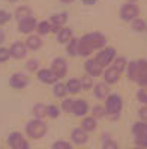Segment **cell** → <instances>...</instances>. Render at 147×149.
<instances>
[{
  "instance_id": "cell-1",
  "label": "cell",
  "mask_w": 147,
  "mask_h": 149,
  "mask_svg": "<svg viewBox=\"0 0 147 149\" xmlns=\"http://www.w3.org/2000/svg\"><path fill=\"white\" fill-rule=\"evenodd\" d=\"M123 107V100L122 96L113 93V95H108L107 96V101H105V113L110 119H117L120 111H122Z\"/></svg>"
},
{
  "instance_id": "cell-2",
  "label": "cell",
  "mask_w": 147,
  "mask_h": 149,
  "mask_svg": "<svg viewBox=\"0 0 147 149\" xmlns=\"http://www.w3.org/2000/svg\"><path fill=\"white\" fill-rule=\"evenodd\" d=\"M47 131H48L47 124L42 119H32V120L27 122V125H26V134L33 140L42 139L47 134Z\"/></svg>"
},
{
  "instance_id": "cell-3",
  "label": "cell",
  "mask_w": 147,
  "mask_h": 149,
  "mask_svg": "<svg viewBox=\"0 0 147 149\" xmlns=\"http://www.w3.org/2000/svg\"><path fill=\"white\" fill-rule=\"evenodd\" d=\"M8 145L11 149H30V145L20 131H12L8 136Z\"/></svg>"
},
{
  "instance_id": "cell-4",
  "label": "cell",
  "mask_w": 147,
  "mask_h": 149,
  "mask_svg": "<svg viewBox=\"0 0 147 149\" xmlns=\"http://www.w3.org/2000/svg\"><path fill=\"white\" fill-rule=\"evenodd\" d=\"M116 57V48L113 47H105V48H101V51L96 54V57H95V60L104 68V66H108L111 62L114 60Z\"/></svg>"
},
{
  "instance_id": "cell-5",
  "label": "cell",
  "mask_w": 147,
  "mask_h": 149,
  "mask_svg": "<svg viewBox=\"0 0 147 149\" xmlns=\"http://www.w3.org/2000/svg\"><path fill=\"white\" fill-rule=\"evenodd\" d=\"M138 12H140L138 6L135 3L128 2L122 6V9H120V17H122L123 21H134L135 18H138Z\"/></svg>"
},
{
  "instance_id": "cell-6",
  "label": "cell",
  "mask_w": 147,
  "mask_h": 149,
  "mask_svg": "<svg viewBox=\"0 0 147 149\" xmlns=\"http://www.w3.org/2000/svg\"><path fill=\"white\" fill-rule=\"evenodd\" d=\"M84 39L89 42V45L92 47V50H96V48H104L107 44V38L104 36L102 33L99 32H92V33H87L84 36Z\"/></svg>"
},
{
  "instance_id": "cell-7",
  "label": "cell",
  "mask_w": 147,
  "mask_h": 149,
  "mask_svg": "<svg viewBox=\"0 0 147 149\" xmlns=\"http://www.w3.org/2000/svg\"><path fill=\"white\" fill-rule=\"evenodd\" d=\"M51 71L54 72V75L57 78H62L66 75V71H68V63L63 57H56L51 63Z\"/></svg>"
},
{
  "instance_id": "cell-8",
  "label": "cell",
  "mask_w": 147,
  "mask_h": 149,
  "mask_svg": "<svg viewBox=\"0 0 147 149\" xmlns=\"http://www.w3.org/2000/svg\"><path fill=\"white\" fill-rule=\"evenodd\" d=\"M27 47H26L24 42H14L11 48H9V53H11V57L17 59V60H21L27 56Z\"/></svg>"
},
{
  "instance_id": "cell-9",
  "label": "cell",
  "mask_w": 147,
  "mask_h": 149,
  "mask_svg": "<svg viewBox=\"0 0 147 149\" xmlns=\"http://www.w3.org/2000/svg\"><path fill=\"white\" fill-rule=\"evenodd\" d=\"M9 84L14 87V89H24L26 86L29 84V77L23 74V72H15L11 75V80H9Z\"/></svg>"
},
{
  "instance_id": "cell-10",
  "label": "cell",
  "mask_w": 147,
  "mask_h": 149,
  "mask_svg": "<svg viewBox=\"0 0 147 149\" xmlns=\"http://www.w3.org/2000/svg\"><path fill=\"white\" fill-rule=\"evenodd\" d=\"M66 21H68V14L66 12H57V14H54L53 17H51V21H50L51 23V32L57 33L66 24Z\"/></svg>"
},
{
  "instance_id": "cell-11",
  "label": "cell",
  "mask_w": 147,
  "mask_h": 149,
  "mask_svg": "<svg viewBox=\"0 0 147 149\" xmlns=\"http://www.w3.org/2000/svg\"><path fill=\"white\" fill-rule=\"evenodd\" d=\"M36 18L32 17V18H27V20H23V21H18V32L20 33H24V35H30L33 33V30H36Z\"/></svg>"
},
{
  "instance_id": "cell-12",
  "label": "cell",
  "mask_w": 147,
  "mask_h": 149,
  "mask_svg": "<svg viewBox=\"0 0 147 149\" xmlns=\"http://www.w3.org/2000/svg\"><path fill=\"white\" fill-rule=\"evenodd\" d=\"M72 113L75 116H86L89 113V104L86 100H74V107H72Z\"/></svg>"
},
{
  "instance_id": "cell-13",
  "label": "cell",
  "mask_w": 147,
  "mask_h": 149,
  "mask_svg": "<svg viewBox=\"0 0 147 149\" xmlns=\"http://www.w3.org/2000/svg\"><path fill=\"white\" fill-rule=\"evenodd\" d=\"M38 78H39L41 83H45V84H54V83H57V80H59L51 69H45V68H44V69H39V71H38Z\"/></svg>"
},
{
  "instance_id": "cell-14",
  "label": "cell",
  "mask_w": 147,
  "mask_h": 149,
  "mask_svg": "<svg viewBox=\"0 0 147 149\" xmlns=\"http://www.w3.org/2000/svg\"><path fill=\"white\" fill-rule=\"evenodd\" d=\"M86 72H87V75L90 77H98L102 74V66L96 62L95 59H87V62H86Z\"/></svg>"
},
{
  "instance_id": "cell-15",
  "label": "cell",
  "mask_w": 147,
  "mask_h": 149,
  "mask_svg": "<svg viewBox=\"0 0 147 149\" xmlns=\"http://www.w3.org/2000/svg\"><path fill=\"white\" fill-rule=\"evenodd\" d=\"M120 75H122V72H120L117 68L110 66L108 69H105V72H104V80H105L107 84H114L120 80Z\"/></svg>"
},
{
  "instance_id": "cell-16",
  "label": "cell",
  "mask_w": 147,
  "mask_h": 149,
  "mask_svg": "<svg viewBox=\"0 0 147 149\" xmlns=\"http://www.w3.org/2000/svg\"><path fill=\"white\" fill-rule=\"evenodd\" d=\"M71 139H72V142L75 145H84V143H87V140H89V136L87 133L83 130V128H75L72 131V134H71Z\"/></svg>"
},
{
  "instance_id": "cell-17",
  "label": "cell",
  "mask_w": 147,
  "mask_h": 149,
  "mask_svg": "<svg viewBox=\"0 0 147 149\" xmlns=\"http://www.w3.org/2000/svg\"><path fill=\"white\" fill-rule=\"evenodd\" d=\"M26 47H27V50H33L36 51L42 47V38L39 36V35H29V38L26 39Z\"/></svg>"
},
{
  "instance_id": "cell-18",
  "label": "cell",
  "mask_w": 147,
  "mask_h": 149,
  "mask_svg": "<svg viewBox=\"0 0 147 149\" xmlns=\"http://www.w3.org/2000/svg\"><path fill=\"white\" fill-rule=\"evenodd\" d=\"M14 17L18 21H23V20H27V18H32L33 17V14H32V9L29 6H24V5H21V6H18L15 9V12H14Z\"/></svg>"
},
{
  "instance_id": "cell-19",
  "label": "cell",
  "mask_w": 147,
  "mask_h": 149,
  "mask_svg": "<svg viewBox=\"0 0 147 149\" xmlns=\"http://www.w3.org/2000/svg\"><path fill=\"white\" fill-rule=\"evenodd\" d=\"M93 92H95V96H96V98L104 100V98H107V96L110 95V87H108V84L105 81H104V83H98V84H95Z\"/></svg>"
},
{
  "instance_id": "cell-20",
  "label": "cell",
  "mask_w": 147,
  "mask_h": 149,
  "mask_svg": "<svg viewBox=\"0 0 147 149\" xmlns=\"http://www.w3.org/2000/svg\"><path fill=\"white\" fill-rule=\"evenodd\" d=\"M72 38H74V32L69 27H62L57 32V39H59L60 44H68Z\"/></svg>"
},
{
  "instance_id": "cell-21",
  "label": "cell",
  "mask_w": 147,
  "mask_h": 149,
  "mask_svg": "<svg viewBox=\"0 0 147 149\" xmlns=\"http://www.w3.org/2000/svg\"><path fill=\"white\" fill-rule=\"evenodd\" d=\"M126 72H128V78L131 81H137L138 80V77H140V69H138L137 60L135 62H129L126 65Z\"/></svg>"
},
{
  "instance_id": "cell-22",
  "label": "cell",
  "mask_w": 147,
  "mask_h": 149,
  "mask_svg": "<svg viewBox=\"0 0 147 149\" xmlns=\"http://www.w3.org/2000/svg\"><path fill=\"white\" fill-rule=\"evenodd\" d=\"M92 51H93L92 47L89 45V42L84 39V36H83L81 39H78V56L87 57V56H90Z\"/></svg>"
},
{
  "instance_id": "cell-23",
  "label": "cell",
  "mask_w": 147,
  "mask_h": 149,
  "mask_svg": "<svg viewBox=\"0 0 147 149\" xmlns=\"http://www.w3.org/2000/svg\"><path fill=\"white\" fill-rule=\"evenodd\" d=\"M65 87H66L68 93H78L81 91V84H80L78 78H69L65 84Z\"/></svg>"
},
{
  "instance_id": "cell-24",
  "label": "cell",
  "mask_w": 147,
  "mask_h": 149,
  "mask_svg": "<svg viewBox=\"0 0 147 149\" xmlns=\"http://www.w3.org/2000/svg\"><path fill=\"white\" fill-rule=\"evenodd\" d=\"M81 128L86 131V133H93L96 130V119L89 116V118H84L81 122Z\"/></svg>"
},
{
  "instance_id": "cell-25",
  "label": "cell",
  "mask_w": 147,
  "mask_h": 149,
  "mask_svg": "<svg viewBox=\"0 0 147 149\" xmlns=\"http://www.w3.org/2000/svg\"><path fill=\"white\" fill-rule=\"evenodd\" d=\"M134 134L135 137H140V136H147V122H143V120H138L134 124Z\"/></svg>"
},
{
  "instance_id": "cell-26",
  "label": "cell",
  "mask_w": 147,
  "mask_h": 149,
  "mask_svg": "<svg viewBox=\"0 0 147 149\" xmlns=\"http://www.w3.org/2000/svg\"><path fill=\"white\" fill-rule=\"evenodd\" d=\"M32 113H33L35 119L45 118L47 116V106H45V104H36V106L32 109Z\"/></svg>"
},
{
  "instance_id": "cell-27",
  "label": "cell",
  "mask_w": 147,
  "mask_h": 149,
  "mask_svg": "<svg viewBox=\"0 0 147 149\" xmlns=\"http://www.w3.org/2000/svg\"><path fill=\"white\" fill-rule=\"evenodd\" d=\"M66 51H68V54L72 56V57L78 54V39L72 38L71 41H69V42L66 44Z\"/></svg>"
},
{
  "instance_id": "cell-28",
  "label": "cell",
  "mask_w": 147,
  "mask_h": 149,
  "mask_svg": "<svg viewBox=\"0 0 147 149\" xmlns=\"http://www.w3.org/2000/svg\"><path fill=\"white\" fill-rule=\"evenodd\" d=\"M36 30L39 33V36H44V35L51 33V23L50 21H39L36 24Z\"/></svg>"
},
{
  "instance_id": "cell-29",
  "label": "cell",
  "mask_w": 147,
  "mask_h": 149,
  "mask_svg": "<svg viewBox=\"0 0 147 149\" xmlns=\"http://www.w3.org/2000/svg\"><path fill=\"white\" fill-rule=\"evenodd\" d=\"M53 93L56 98H65V95L68 93L66 92V87L63 83H54V87H53Z\"/></svg>"
},
{
  "instance_id": "cell-30",
  "label": "cell",
  "mask_w": 147,
  "mask_h": 149,
  "mask_svg": "<svg viewBox=\"0 0 147 149\" xmlns=\"http://www.w3.org/2000/svg\"><path fill=\"white\" fill-rule=\"evenodd\" d=\"M102 149H119V145L114 142V140H111L110 136L104 134L102 136Z\"/></svg>"
},
{
  "instance_id": "cell-31",
  "label": "cell",
  "mask_w": 147,
  "mask_h": 149,
  "mask_svg": "<svg viewBox=\"0 0 147 149\" xmlns=\"http://www.w3.org/2000/svg\"><path fill=\"white\" fill-rule=\"evenodd\" d=\"M146 27H147V23H146L143 18H135L134 23H132V29H134V32H137V33L146 32Z\"/></svg>"
},
{
  "instance_id": "cell-32",
  "label": "cell",
  "mask_w": 147,
  "mask_h": 149,
  "mask_svg": "<svg viewBox=\"0 0 147 149\" xmlns=\"http://www.w3.org/2000/svg\"><path fill=\"white\" fill-rule=\"evenodd\" d=\"M80 84H81V89L83 91H90L92 87H93V78L90 75H83L81 77V80H80Z\"/></svg>"
},
{
  "instance_id": "cell-33",
  "label": "cell",
  "mask_w": 147,
  "mask_h": 149,
  "mask_svg": "<svg viewBox=\"0 0 147 149\" xmlns=\"http://www.w3.org/2000/svg\"><path fill=\"white\" fill-rule=\"evenodd\" d=\"M107 113H105V107H102V106H93V109H92V118H95V119H101V118H104Z\"/></svg>"
},
{
  "instance_id": "cell-34",
  "label": "cell",
  "mask_w": 147,
  "mask_h": 149,
  "mask_svg": "<svg viewBox=\"0 0 147 149\" xmlns=\"http://www.w3.org/2000/svg\"><path fill=\"white\" fill-rule=\"evenodd\" d=\"M47 116L51 118V119H56L60 116V109L54 104H51V106H47Z\"/></svg>"
},
{
  "instance_id": "cell-35",
  "label": "cell",
  "mask_w": 147,
  "mask_h": 149,
  "mask_svg": "<svg viewBox=\"0 0 147 149\" xmlns=\"http://www.w3.org/2000/svg\"><path fill=\"white\" fill-rule=\"evenodd\" d=\"M113 62H114V65H113V66H114V68H117L120 72H123L125 69H126L128 62H126V59H125V57H114Z\"/></svg>"
},
{
  "instance_id": "cell-36",
  "label": "cell",
  "mask_w": 147,
  "mask_h": 149,
  "mask_svg": "<svg viewBox=\"0 0 147 149\" xmlns=\"http://www.w3.org/2000/svg\"><path fill=\"white\" fill-rule=\"evenodd\" d=\"M11 18H12V15L9 12L5 11V9H0V26L8 24V23L11 21Z\"/></svg>"
},
{
  "instance_id": "cell-37",
  "label": "cell",
  "mask_w": 147,
  "mask_h": 149,
  "mask_svg": "<svg viewBox=\"0 0 147 149\" xmlns=\"http://www.w3.org/2000/svg\"><path fill=\"white\" fill-rule=\"evenodd\" d=\"M51 148L53 149H72V145L69 142H65V140H57V142L53 143Z\"/></svg>"
},
{
  "instance_id": "cell-38",
  "label": "cell",
  "mask_w": 147,
  "mask_h": 149,
  "mask_svg": "<svg viewBox=\"0 0 147 149\" xmlns=\"http://www.w3.org/2000/svg\"><path fill=\"white\" fill-rule=\"evenodd\" d=\"M11 57V53H9V48L6 47H0V63H5L8 62Z\"/></svg>"
},
{
  "instance_id": "cell-39",
  "label": "cell",
  "mask_w": 147,
  "mask_h": 149,
  "mask_svg": "<svg viewBox=\"0 0 147 149\" xmlns=\"http://www.w3.org/2000/svg\"><path fill=\"white\" fill-rule=\"evenodd\" d=\"M137 100L141 104H144V106H147V89L146 87H143V89H140L137 92Z\"/></svg>"
},
{
  "instance_id": "cell-40",
  "label": "cell",
  "mask_w": 147,
  "mask_h": 149,
  "mask_svg": "<svg viewBox=\"0 0 147 149\" xmlns=\"http://www.w3.org/2000/svg\"><path fill=\"white\" fill-rule=\"evenodd\" d=\"M72 107H74V100H72V98H63V101H62V109L69 113V111H72Z\"/></svg>"
},
{
  "instance_id": "cell-41",
  "label": "cell",
  "mask_w": 147,
  "mask_h": 149,
  "mask_svg": "<svg viewBox=\"0 0 147 149\" xmlns=\"http://www.w3.org/2000/svg\"><path fill=\"white\" fill-rule=\"evenodd\" d=\"M26 68H27V71H30V72L38 71V68H39V62H38L36 59H30L29 62H27V65H26Z\"/></svg>"
},
{
  "instance_id": "cell-42",
  "label": "cell",
  "mask_w": 147,
  "mask_h": 149,
  "mask_svg": "<svg viewBox=\"0 0 147 149\" xmlns=\"http://www.w3.org/2000/svg\"><path fill=\"white\" fill-rule=\"evenodd\" d=\"M135 143H137V148H147V136H140V137H137L135 139Z\"/></svg>"
},
{
  "instance_id": "cell-43",
  "label": "cell",
  "mask_w": 147,
  "mask_h": 149,
  "mask_svg": "<svg viewBox=\"0 0 147 149\" xmlns=\"http://www.w3.org/2000/svg\"><path fill=\"white\" fill-rule=\"evenodd\" d=\"M137 83L140 84L141 87H147V71H146V72H143V74H140V77H138Z\"/></svg>"
},
{
  "instance_id": "cell-44",
  "label": "cell",
  "mask_w": 147,
  "mask_h": 149,
  "mask_svg": "<svg viewBox=\"0 0 147 149\" xmlns=\"http://www.w3.org/2000/svg\"><path fill=\"white\" fill-rule=\"evenodd\" d=\"M138 118H140V120L143 122H147V106L141 107L140 110H138Z\"/></svg>"
},
{
  "instance_id": "cell-45",
  "label": "cell",
  "mask_w": 147,
  "mask_h": 149,
  "mask_svg": "<svg viewBox=\"0 0 147 149\" xmlns=\"http://www.w3.org/2000/svg\"><path fill=\"white\" fill-rule=\"evenodd\" d=\"M6 41V33H5V30L3 29H0V45Z\"/></svg>"
},
{
  "instance_id": "cell-46",
  "label": "cell",
  "mask_w": 147,
  "mask_h": 149,
  "mask_svg": "<svg viewBox=\"0 0 147 149\" xmlns=\"http://www.w3.org/2000/svg\"><path fill=\"white\" fill-rule=\"evenodd\" d=\"M81 2L84 3V5H87V6H92V5H95L98 2V0H81Z\"/></svg>"
},
{
  "instance_id": "cell-47",
  "label": "cell",
  "mask_w": 147,
  "mask_h": 149,
  "mask_svg": "<svg viewBox=\"0 0 147 149\" xmlns=\"http://www.w3.org/2000/svg\"><path fill=\"white\" fill-rule=\"evenodd\" d=\"M60 2H63V3H68V5H69V3H74V0H60Z\"/></svg>"
},
{
  "instance_id": "cell-48",
  "label": "cell",
  "mask_w": 147,
  "mask_h": 149,
  "mask_svg": "<svg viewBox=\"0 0 147 149\" xmlns=\"http://www.w3.org/2000/svg\"><path fill=\"white\" fill-rule=\"evenodd\" d=\"M6 2H9V3H15L17 0H6Z\"/></svg>"
},
{
  "instance_id": "cell-49",
  "label": "cell",
  "mask_w": 147,
  "mask_h": 149,
  "mask_svg": "<svg viewBox=\"0 0 147 149\" xmlns=\"http://www.w3.org/2000/svg\"><path fill=\"white\" fill-rule=\"evenodd\" d=\"M128 2H131V3H134V2H137V0H128Z\"/></svg>"
},
{
  "instance_id": "cell-50",
  "label": "cell",
  "mask_w": 147,
  "mask_h": 149,
  "mask_svg": "<svg viewBox=\"0 0 147 149\" xmlns=\"http://www.w3.org/2000/svg\"><path fill=\"white\" fill-rule=\"evenodd\" d=\"M134 149H140V148H134Z\"/></svg>"
},
{
  "instance_id": "cell-51",
  "label": "cell",
  "mask_w": 147,
  "mask_h": 149,
  "mask_svg": "<svg viewBox=\"0 0 147 149\" xmlns=\"http://www.w3.org/2000/svg\"><path fill=\"white\" fill-rule=\"evenodd\" d=\"M146 32H147V27H146Z\"/></svg>"
},
{
  "instance_id": "cell-52",
  "label": "cell",
  "mask_w": 147,
  "mask_h": 149,
  "mask_svg": "<svg viewBox=\"0 0 147 149\" xmlns=\"http://www.w3.org/2000/svg\"><path fill=\"white\" fill-rule=\"evenodd\" d=\"M0 149H2V148H0Z\"/></svg>"
}]
</instances>
